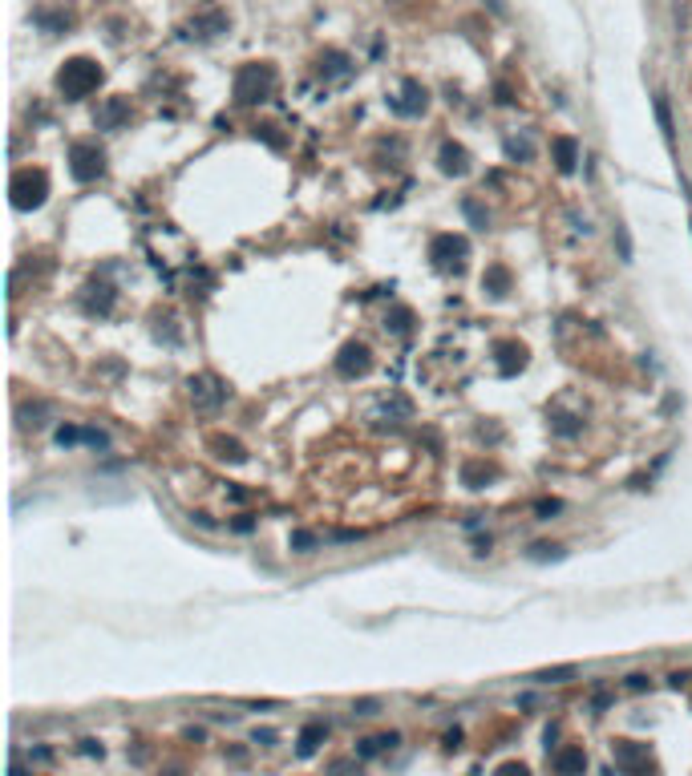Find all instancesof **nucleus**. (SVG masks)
<instances>
[{
	"label": "nucleus",
	"mask_w": 692,
	"mask_h": 776,
	"mask_svg": "<svg viewBox=\"0 0 692 776\" xmlns=\"http://www.w3.org/2000/svg\"><path fill=\"white\" fill-rule=\"evenodd\" d=\"M101 65L97 61H90V57H73V61H65L61 65V73H57V89L69 97V101H81V97H90L101 85Z\"/></svg>",
	"instance_id": "1"
},
{
	"label": "nucleus",
	"mask_w": 692,
	"mask_h": 776,
	"mask_svg": "<svg viewBox=\"0 0 692 776\" xmlns=\"http://www.w3.org/2000/svg\"><path fill=\"white\" fill-rule=\"evenodd\" d=\"M271 89H276V69L267 61H251V65H243L235 73V101H243V105L267 101Z\"/></svg>",
	"instance_id": "2"
},
{
	"label": "nucleus",
	"mask_w": 692,
	"mask_h": 776,
	"mask_svg": "<svg viewBox=\"0 0 692 776\" xmlns=\"http://www.w3.org/2000/svg\"><path fill=\"white\" fill-rule=\"evenodd\" d=\"M8 194H12V207H17V211H37V207H45V198H49V174L24 166V170L12 174Z\"/></svg>",
	"instance_id": "3"
},
{
	"label": "nucleus",
	"mask_w": 692,
	"mask_h": 776,
	"mask_svg": "<svg viewBox=\"0 0 692 776\" xmlns=\"http://www.w3.org/2000/svg\"><path fill=\"white\" fill-rule=\"evenodd\" d=\"M430 259H433V267H437V271H462V267H466V259H470V243H466V235H454V231L433 235Z\"/></svg>",
	"instance_id": "4"
},
{
	"label": "nucleus",
	"mask_w": 692,
	"mask_h": 776,
	"mask_svg": "<svg viewBox=\"0 0 692 776\" xmlns=\"http://www.w3.org/2000/svg\"><path fill=\"white\" fill-rule=\"evenodd\" d=\"M69 174L77 182H94L106 174V150L97 141H73L69 146Z\"/></svg>",
	"instance_id": "5"
},
{
	"label": "nucleus",
	"mask_w": 692,
	"mask_h": 776,
	"mask_svg": "<svg viewBox=\"0 0 692 776\" xmlns=\"http://www.w3.org/2000/svg\"><path fill=\"white\" fill-rule=\"evenodd\" d=\"M611 756H616V768H620L623 776H652V773H656L648 744H636V740H616Z\"/></svg>",
	"instance_id": "6"
},
{
	"label": "nucleus",
	"mask_w": 692,
	"mask_h": 776,
	"mask_svg": "<svg viewBox=\"0 0 692 776\" xmlns=\"http://www.w3.org/2000/svg\"><path fill=\"white\" fill-rule=\"evenodd\" d=\"M373 368V352L360 344V340H348L340 352H336V372L344 380H357V377H364Z\"/></svg>",
	"instance_id": "7"
},
{
	"label": "nucleus",
	"mask_w": 692,
	"mask_h": 776,
	"mask_svg": "<svg viewBox=\"0 0 692 776\" xmlns=\"http://www.w3.org/2000/svg\"><path fill=\"white\" fill-rule=\"evenodd\" d=\"M425 105H430V94H425L421 81H405V85H401V97H389V110L401 114V118H417V114H425Z\"/></svg>",
	"instance_id": "8"
},
{
	"label": "nucleus",
	"mask_w": 692,
	"mask_h": 776,
	"mask_svg": "<svg viewBox=\"0 0 692 776\" xmlns=\"http://www.w3.org/2000/svg\"><path fill=\"white\" fill-rule=\"evenodd\" d=\"M187 388H191V400L199 408H219V404L227 400V388H223L215 377H191Z\"/></svg>",
	"instance_id": "9"
},
{
	"label": "nucleus",
	"mask_w": 692,
	"mask_h": 776,
	"mask_svg": "<svg viewBox=\"0 0 692 776\" xmlns=\"http://www.w3.org/2000/svg\"><path fill=\"white\" fill-rule=\"evenodd\" d=\"M494 356H498V372H502V377H514V372H523V368H526V348L518 344V340H498V344H494Z\"/></svg>",
	"instance_id": "10"
},
{
	"label": "nucleus",
	"mask_w": 692,
	"mask_h": 776,
	"mask_svg": "<svg viewBox=\"0 0 692 776\" xmlns=\"http://www.w3.org/2000/svg\"><path fill=\"white\" fill-rule=\"evenodd\" d=\"M437 166H441V174H454V178H462V174L470 170V154H466V146L446 141V146L437 150Z\"/></svg>",
	"instance_id": "11"
},
{
	"label": "nucleus",
	"mask_w": 692,
	"mask_h": 776,
	"mask_svg": "<svg viewBox=\"0 0 692 776\" xmlns=\"http://www.w3.org/2000/svg\"><path fill=\"white\" fill-rule=\"evenodd\" d=\"M494 477H498V465H490V461H466L462 465V485L466 490H486Z\"/></svg>",
	"instance_id": "12"
},
{
	"label": "nucleus",
	"mask_w": 692,
	"mask_h": 776,
	"mask_svg": "<svg viewBox=\"0 0 692 776\" xmlns=\"http://www.w3.org/2000/svg\"><path fill=\"white\" fill-rule=\"evenodd\" d=\"M550 158H555V166H559L563 174H571L575 166H579V141L575 138H555L550 141Z\"/></svg>",
	"instance_id": "13"
},
{
	"label": "nucleus",
	"mask_w": 692,
	"mask_h": 776,
	"mask_svg": "<svg viewBox=\"0 0 692 776\" xmlns=\"http://www.w3.org/2000/svg\"><path fill=\"white\" fill-rule=\"evenodd\" d=\"M126 118H130V101H126V97H110V101L97 110V126H101V130H118Z\"/></svg>",
	"instance_id": "14"
},
{
	"label": "nucleus",
	"mask_w": 692,
	"mask_h": 776,
	"mask_svg": "<svg viewBox=\"0 0 692 776\" xmlns=\"http://www.w3.org/2000/svg\"><path fill=\"white\" fill-rule=\"evenodd\" d=\"M215 33H227V17H223L219 8H207L199 21H191V33H187V37H203V41H207V37H215Z\"/></svg>",
	"instance_id": "15"
},
{
	"label": "nucleus",
	"mask_w": 692,
	"mask_h": 776,
	"mask_svg": "<svg viewBox=\"0 0 692 776\" xmlns=\"http://www.w3.org/2000/svg\"><path fill=\"white\" fill-rule=\"evenodd\" d=\"M583 768H587V752H583V748H563V752H555V773L559 776H583Z\"/></svg>",
	"instance_id": "16"
},
{
	"label": "nucleus",
	"mask_w": 692,
	"mask_h": 776,
	"mask_svg": "<svg viewBox=\"0 0 692 776\" xmlns=\"http://www.w3.org/2000/svg\"><path fill=\"white\" fill-rule=\"evenodd\" d=\"M324 736H328V728L320 724V720H312V724H304L300 728V740H296V748H300V756H312L320 744H324Z\"/></svg>",
	"instance_id": "17"
},
{
	"label": "nucleus",
	"mask_w": 692,
	"mask_h": 776,
	"mask_svg": "<svg viewBox=\"0 0 692 776\" xmlns=\"http://www.w3.org/2000/svg\"><path fill=\"white\" fill-rule=\"evenodd\" d=\"M482 287L494 295V300H502L506 291H510V271L502 267V263H494V267H486V275H482Z\"/></svg>",
	"instance_id": "18"
},
{
	"label": "nucleus",
	"mask_w": 692,
	"mask_h": 776,
	"mask_svg": "<svg viewBox=\"0 0 692 776\" xmlns=\"http://www.w3.org/2000/svg\"><path fill=\"white\" fill-rule=\"evenodd\" d=\"M506 158L510 162H530L534 158V141L526 138V134H510L506 138Z\"/></svg>",
	"instance_id": "19"
},
{
	"label": "nucleus",
	"mask_w": 692,
	"mask_h": 776,
	"mask_svg": "<svg viewBox=\"0 0 692 776\" xmlns=\"http://www.w3.org/2000/svg\"><path fill=\"white\" fill-rule=\"evenodd\" d=\"M85 291H90V295H85V307H90V311H101V316H106V311L114 307V291H110L106 283H90Z\"/></svg>",
	"instance_id": "20"
},
{
	"label": "nucleus",
	"mask_w": 692,
	"mask_h": 776,
	"mask_svg": "<svg viewBox=\"0 0 692 776\" xmlns=\"http://www.w3.org/2000/svg\"><path fill=\"white\" fill-rule=\"evenodd\" d=\"M393 744H397V732H389V736H369V740H360L357 756H360V760H369V756L385 752V748H393Z\"/></svg>",
	"instance_id": "21"
},
{
	"label": "nucleus",
	"mask_w": 692,
	"mask_h": 776,
	"mask_svg": "<svg viewBox=\"0 0 692 776\" xmlns=\"http://www.w3.org/2000/svg\"><path fill=\"white\" fill-rule=\"evenodd\" d=\"M563 554H567L563 546H547V542H534L526 558H534V562H563Z\"/></svg>",
	"instance_id": "22"
},
{
	"label": "nucleus",
	"mask_w": 692,
	"mask_h": 776,
	"mask_svg": "<svg viewBox=\"0 0 692 776\" xmlns=\"http://www.w3.org/2000/svg\"><path fill=\"white\" fill-rule=\"evenodd\" d=\"M656 121H660V130H664V138H676V130H672V114H668V101L664 97H656Z\"/></svg>",
	"instance_id": "23"
},
{
	"label": "nucleus",
	"mask_w": 692,
	"mask_h": 776,
	"mask_svg": "<svg viewBox=\"0 0 692 776\" xmlns=\"http://www.w3.org/2000/svg\"><path fill=\"white\" fill-rule=\"evenodd\" d=\"M344 69H348V57H344V53H324L320 73H344Z\"/></svg>",
	"instance_id": "24"
},
{
	"label": "nucleus",
	"mask_w": 692,
	"mask_h": 776,
	"mask_svg": "<svg viewBox=\"0 0 692 776\" xmlns=\"http://www.w3.org/2000/svg\"><path fill=\"white\" fill-rule=\"evenodd\" d=\"M215 449H219V457H231V461H243V457H247L239 441H223V437H219V441H215Z\"/></svg>",
	"instance_id": "25"
},
{
	"label": "nucleus",
	"mask_w": 692,
	"mask_h": 776,
	"mask_svg": "<svg viewBox=\"0 0 692 776\" xmlns=\"http://www.w3.org/2000/svg\"><path fill=\"white\" fill-rule=\"evenodd\" d=\"M575 675V667H550V671H539L534 680H543V683H563V680H571Z\"/></svg>",
	"instance_id": "26"
},
{
	"label": "nucleus",
	"mask_w": 692,
	"mask_h": 776,
	"mask_svg": "<svg viewBox=\"0 0 692 776\" xmlns=\"http://www.w3.org/2000/svg\"><path fill=\"white\" fill-rule=\"evenodd\" d=\"M616 247H620L623 263H632V235H627V227H616Z\"/></svg>",
	"instance_id": "27"
},
{
	"label": "nucleus",
	"mask_w": 692,
	"mask_h": 776,
	"mask_svg": "<svg viewBox=\"0 0 692 776\" xmlns=\"http://www.w3.org/2000/svg\"><path fill=\"white\" fill-rule=\"evenodd\" d=\"M312 546H316V534H304V530H296V534H292V550H300V554H308Z\"/></svg>",
	"instance_id": "28"
},
{
	"label": "nucleus",
	"mask_w": 692,
	"mask_h": 776,
	"mask_svg": "<svg viewBox=\"0 0 692 776\" xmlns=\"http://www.w3.org/2000/svg\"><path fill=\"white\" fill-rule=\"evenodd\" d=\"M389 328L397 331V336H401V331H409V311H405V307H397V311L389 316Z\"/></svg>",
	"instance_id": "29"
},
{
	"label": "nucleus",
	"mask_w": 692,
	"mask_h": 776,
	"mask_svg": "<svg viewBox=\"0 0 692 776\" xmlns=\"http://www.w3.org/2000/svg\"><path fill=\"white\" fill-rule=\"evenodd\" d=\"M462 211L470 214V223H474V227H482V231H486V211H482V207H478L474 198H470V202H466V207H462Z\"/></svg>",
	"instance_id": "30"
},
{
	"label": "nucleus",
	"mask_w": 692,
	"mask_h": 776,
	"mask_svg": "<svg viewBox=\"0 0 692 776\" xmlns=\"http://www.w3.org/2000/svg\"><path fill=\"white\" fill-rule=\"evenodd\" d=\"M555 433H563V437H571V433H579V424H575V417H555Z\"/></svg>",
	"instance_id": "31"
},
{
	"label": "nucleus",
	"mask_w": 692,
	"mask_h": 776,
	"mask_svg": "<svg viewBox=\"0 0 692 776\" xmlns=\"http://www.w3.org/2000/svg\"><path fill=\"white\" fill-rule=\"evenodd\" d=\"M81 437H85V441H90V445H97V449H106V445H110V437H106V433H101V429H85V433H81Z\"/></svg>",
	"instance_id": "32"
},
{
	"label": "nucleus",
	"mask_w": 692,
	"mask_h": 776,
	"mask_svg": "<svg viewBox=\"0 0 692 776\" xmlns=\"http://www.w3.org/2000/svg\"><path fill=\"white\" fill-rule=\"evenodd\" d=\"M494 776H530V773H526V764H518V760H510V764H502V768H498Z\"/></svg>",
	"instance_id": "33"
},
{
	"label": "nucleus",
	"mask_w": 692,
	"mask_h": 776,
	"mask_svg": "<svg viewBox=\"0 0 692 776\" xmlns=\"http://www.w3.org/2000/svg\"><path fill=\"white\" fill-rule=\"evenodd\" d=\"M534 510H539V514H543V517H550V514H559V510H563V506H559V501H555V497H550V501H539V506H534Z\"/></svg>",
	"instance_id": "34"
},
{
	"label": "nucleus",
	"mask_w": 692,
	"mask_h": 776,
	"mask_svg": "<svg viewBox=\"0 0 692 776\" xmlns=\"http://www.w3.org/2000/svg\"><path fill=\"white\" fill-rule=\"evenodd\" d=\"M627 687H632V691H644L652 683H648V675H627Z\"/></svg>",
	"instance_id": "35"
},
{
	"label": "nucleus",
	"mask_w": 692,
	"mask_h": 776,
	"mask_svg": "<svg viewBox=\"0 0 692 776\" xmlns=\"http://www.w3.org/2000/svg\"><path fill=\"white\" fill-rule=\"evenodd\" d=\"M357 712H360V716H373V712H377V700H360Z\"/></svg>",
	"instance_id": "36"
},
{
	"label": "nucleus",
	"mask_w": 692,
	"mask_h": 776,
	"mask_svg": "<svg viewBox=\"0 0 692 776\" xmlns=\"http://www.w3.org/2000/svg\"><path fill=\"white\" fill-rule=\"evenodd\" d=\"M57 441H61V445H69V441H77V429H61V433H57Z\"/></svg>",
	"instance_id": "37"
},
{
	"label": "nucleus",
	"mask_w": 692,
	"mask_h": 776,
	"mask_svg": "<svg viewBox=\"0 0 692 776\" xmlns=\"http://www.w3.org/2000/svg\"><path fill=\"white\" fill-rule=\"evenodd\" d=\"M271 740H276V732H267V728L260 732V728H255V744H271Z\"/></svg>",
	"instance_id": "38"
},
{
	"label": "nucleus",
	"mask_w": 692,
	"mask_h": 776,
	"mask_svg": "<svg viewBox=\"0 0 692 776\" xmlns=\"http://www.w3.org/2000/svg\"><path fill=\"white\" fill-rule=\"evenodd\" d=\"M167 776H183V773H178V768H174V773H167Z\"/></svg>",
	"instance_id": "39"
}]
</instances>
